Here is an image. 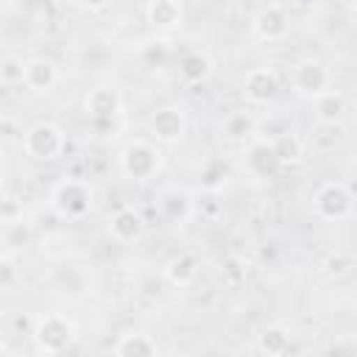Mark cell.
I'll return each mask as SVG.
<instances>
[{
  "mask_svg": "<svg viewBox=\"0 0 357 357\" xmlns=\"http://www.w3.org/2000/svg\"><path fill=\"white\" fill-rule=\"evenodd\" d=\"M162 165H165V153L151 139H131L117 153L120 176L134 184H148L151 178H156Z\"/></svg>",
  "mask_w": 357,
  "mask_h": 357,
  "instance_id": "obj_1",
  "label": "cell"
},
{
  "mask_svg": "<svg viewBox=\"0 0 357 357\" xmlns=\"http://www.w3.org/2000/svg\"><path fill=\"white\" fill-rule=\"evenodd\" d=\"M50 209L61 220H84L95 209V187L86 178L64 176L53 190H50Z\"/></svg>",
  "mask_w": 357,
  "mask_h": 357,
  "instance_id": "obj_2",
  "label": "cell"
},
{
  "mask_svg": "<svg viewBox=\"0 0 357 357\" xmlns=\"http://www.w3.org/2000/svg\"><path fill=\"white\" fill-rule=\"evenodd\" d=\"M31 337H33V346L39 354H61V351L73 349V343L78 337V326L64 312H45V315L33 318Z\"/></svg>",
  "mask_w": 357,
  "mask_h": 357,
  "instance_id": "obj_3",
  "label": "cell"
},
{
  "mask_svg": "<svg viewBox=\"0 0 357 357\" xmlns=\"http://www.w3.org/2000/svg\"><path fill=\"white\" fill-rule=\"evenodd\" d=\"M20 145L33 162H56L67 148V137H64V128L59 123L36 120L33 126H28L22 131V142Z\"/></svg>",
  "mask_w": 357,
  "mask_h": 357,
  "instance_id": "obj_4",
  "label": "cell"
},
{
  "mask_svg": "<svg viewBox=\"0 0 357 357\" xmlns=\"http://www.w3.org/2000/svg\"><path fill=\"white\" fill-rule=\"evenodd\" d=\"M312 212L326 223L349 220L354 212V195L343 181H326L312 195Z\"/></svg>",
  "mask_w": 357,
  "mask_h": 357,
  "instance_id": "obj_5",
  "label": "cell"
},
{
  "mask_svg": "<svg viewBox=\"0 0 357 357\" xmlns=\"http://www.w3.org/2000/svg\"><path fill=\"white\" fill-rule=\"evenodd\" d=\"M290 86L298 98L315 100L326 89H332V70L321 59H301L290 70Z\"/></svg>",
  "mask_w": 357,
  "mask_h": 357,
  "instance_id": "obj_6",
  "label": "cell"
},
{
  "mask_svg": "<svg viewBox=\"0 0 357 357\" xmlns=\"http://www.w3.org/2000/svg\"><path fill=\"white\" fill-rule=\"evenodd\" d=\"M148 128H151V137L153 142L159 145H178L184 137H187V128H190V117H187V109L184 106H159L151 120H148Z\"/></svg>",
  "mask_w": 357,
  "mask_h": 357,
  "instance_id": "obj_7",
  "label": "cell"
},
{
  "mask_svg": "<svg viewBox=\"0 0 357 357\" xmlns=\"http://www.w3.org/2000/svg\"><path fill=\"white\" fill-rule=\"evenodd\" d=\"M50 287L56 296L67 298V301H78L86 293H92V279L89 271L78 262H59L50 271Z\"/></svg>",
  "mask_w": 357,
  "mask_h": 357,
  "instance_id": "obj_8",
  "label": "cell"
},
{
  "mask_svg": "<svg viewBox=\"0 0 357 357\" xmlns=\"http://www.w3.org/2000/svg\"><path fill=\"white\" fill-rule=\"evenodd\" d=\"M84 112L89 120H117L123 112V92L114 84H98L86 92Z\"/></svg>",
  "mask_w": 357,
  "mask_h": 357,
  "instance_id": "obj_9",
  "label": "cell"
},
{
  "mask_svg": "<svg viewBox=\"0 0 357 357\" xmlns=\"http://www.w3.org/2000/svg\"><path fill=\"white\" fill-rule=\"evenodd\" d=\"M243 95L251 106H268L279 95V75L273 67H251L243 78Z\"/></svg>",
  "mask_w": 357,
  "mask_h": 357,
  "instance_id": "obj_10",
  "label": "cell"
},
{
  "mask_svg": "<svg viewBox=\"0 0 357 357\" xmlns=\"http://www.w3.org/2000/svg\"><path fill=\"white\" fill-rule=\"evenodd\" d=\"M251 31L262 42H279L290 31V17L279 3H268V6L257 8V14L251 17Z\"/></svg>",
  "mask_w": 357,
  "mask_h": 357,
  "instance_id": "obj_11",
  "label": "cell"
},
{
  "mask_svg": "<svg viewBox=\"0 0 357 357\" xmlns=\"http://www.w3.org/2000/svg\"><path fill=\"white\" fill-rule=\"evenodd\" d=\"M243 162H245V173L251 178H273L279 173V167H282L279 159H276V153H273V148H271V142L268 139H259V137H254V139L245 142Z\"/></svg>",
  "mask_w": 357,
  "mask_h": 357,
  "instance_id": "obj_12",
  "label": "cell"
},
{
  "mask_svg": "<svg viewBox=\"0 0 357 357\" xmlns=\"http://www.w3.org/2000/svg\"><path fill=\"white\" fill-rule=\"evenodd\" d=\"M156 206H159V215L165 223L170 226H184L190 218H192V201H190V192L187 190H178V187H167L159 192L156 198Z\"/></svg>",
  "mask_w": 357,
  "mask_h": 357,
  "instance_id": "obj_13",
  "label": "cell"
},
{
  "mask_svg": "<svg viewBox=\"0 0 357 357\" xmlns=\"http://www.w3.org/2000/svg\"><path fill=\"white\" fill-rule=\"evenodd\" d=\"M59 78H61V73H59V67H56L53 59H47V56H31V59H25L22 84L31 92H50L59 84Z\"/></svg>",
  "mask_w": 357,
  "mask_h": 357,
  "instance_id": "obj_14",
  "label": "cell"
},
{
  "mask_svg": "<svg viewBox=\"0 0 357 357\" xmlns=\"http://www.w3.org/2000/svg\"><path fill=\"white\" fill-rule=\"evenodd\" d=\"M142 229H145L142 215L134 206H120V209H114L109 215V234L120 245H128V243L139 240L142 237Z\"/></svg>",
  "mask_w": 357,
  "mask_h": 357,
  "instance_id": "obj_15",
  "label": "cell"
},
{
  "mask_svg": "<svg viewBox=\"0 0 357 357\" xmlns=\"http://www.w3.org/2000/svg\"><path fill=\"white\" fill-rule=\"evenodd\" d=\"M220 137L234 145H245L248 139L257 137V117L248 109H231L220 120Z\"/></svg>",
  "mask_w": 357,
  "mask_h": 357,
  "instance_id": "obj_16",
  "label": "cell"
},
{
  "mask_svg": "<svg viewBox=\"0 0 357 357\" xmlns=\"http://www.w3.org/2000/svg\"><path fill=\"white\" fill-rule=\"evenodd\" d=\"M215 73V61L206 50H187L178 59V78L190 86H198L204 81H209Z\"/></svg>",
  "mask_w": 357,
  "mask_h": 357,
  "instance_id": "obj_17",
  "label": "cell"
},
{
  "mask_svg": "<svg viewBox=\"0 0 357 357\" xmlns=\"http://www.w3.org/2000/svg\"><path fill=\"white\" fill-rule=\"evenodd\" d=\"M198 271H201V262H198V257L190 254V251H181V254L170 257V259L165 262V268H162L165 279H167L173 287H190V284L198 279Z\"/></svg>",
  "mask_w": 357,
  "mask_h": 357,
  "instance_id": "obj_18",
  "label": "cell"
},
{
  "mask_svg": "<svg viewBox=\"0 0 357 357\" xmlns=\"http://www.w3.org/2000/svg\"><path fill=\"white\" fill-rule=\"evenodd\" d=\"M145 20L156 31H173L184 20V8L178 0H148L145 6Z\"/></svg>",
  "mask_w": 357,
  "mask_h": 357,
  "instance_id": "obj_19",
  "label": "cell"
},
{
  "mask_svg": "<svg viewBox=\"0 0 357 357\" xmlns=\"http://www.w3.org/2000/svg\"><path fill=\"white\" fill-rule=\"evenodd\" d=\"M315 120L318 123H329V126H340L346 112H349V103H346V95L340 89H326L324 95H318L315 100Z\"/></svg>",
  "mask_w": 357,
  "mask_h": 357,
  "instance_id": "obj_20",
  "label": "cell"
},
{
  "mask_svg": "<svg viewBox=\"0 0 357 357\" xmlns=\"http://www.w3.org/2000/svg\"><path fill=\"white\" fill-rule=\"evenodd\" d=\"M293 346V332L284 324H268L259 335H257V351L268 354V357H282L287 354Z\"/></svg>",
  "mask_w": 357,
  "mask_h": 357,
  "instance_id": "obj_21",
  "label": "cell"
},
{
  "mask_svg": "<svg viewBox=\"0 0 357 357\" xmlns=\"http://www.w3.org/2000/svg\"><path fill=\"white\" fill-rule=\"evenodd\" d=\"M112 354H117V357H153V354H159V343L145 332H128V335H120V340L112 346Z\"/></svg>",
  "mask_w": 357,
  "mask_h": 357,
  "instance_id": "obj_22",
  "label": "cell"
},
{
  "mask_svg": "<svg viewBox=\"0 0 357 357\" xmlns=\"http://www.w3.org/2000/svg\"><path fill=\"white\" fill-rule=\"evenodd\" d=\"M271 148H273L279 165H298L304 159V151H307L304 148V139L293 128H284L279 137H273L271 139Z\"/></svg>",
  "mask_w": 357,
  "mask_h": 357,
  "instance_id": "obj_23",
  "label": "cell"
},
{
  "mask_svg": "<svg viewBox=\"0 0 357 357\" xmlns=\"http://www.w3.org/2000/svg\"><path fill=\"white\" fill-rule=\"evenodd\" d=\"M0 240H3V245H6L8 254H17V251H22L25 245H31L33 229H31V223H28L25 218H22V220H14V223H3Z\"/></svg>",
  "mask_w": 357,
  "mask_h": 357,
  "instance_id": "obj_24",
  "label": "cell"
},
{
  "mask_svg": "<svg viewBox=\"0 0 357 357\" xmlns=\"http://www.w3.org/2000/svg\"><path fill=\"white\" fill-rule=\"evenodd\" d=\"M137 56H139L142 67H148V70L165 67V61L170 59V42H167V39H162V36L148 39V42H142V45H139Z\"/></svg>",
  "mask_w": 357,
  "mask_h": 357,
  "instance_id": "obj_25",
  "label": "cell"
},
{
  "mask_svg": "<svg viewBox=\"0 0 357 357\" xmlns=\"http://www.w3.org/2000/svg\"><path fill=\"white\" fill-rule=\"evenodd\" d=\"M324 273L329 276V279H346L351 271H354V254L351 251H343V248H335V251H329L326 257H324Z\"/></svg>",
  "mask_w": 357,
  "mask_h": 357,
  "instance_id": "obj_26",
  "label": "cell"
},
{
  "mask_svg": "<svg viewBox=\"0 0 357 357\" xmlns=\"http://www.w3.org/2000/svg\"><path fill=\"white\" fill-rule=\"evenodd\" d=\"M22 75H25V59H20L14 53L0 59V84L17 86V84H22Z\"/></svg>",
  "mask_w": 357,
  "mask_h": 357,
  "instance_id": "obj_27",
  "label": "cell"
},
{
  "mask_svg": "<svg viewBox=\"0 0 357 357\" xmlns=\"http://www.w3.org/2000/svg\"><path fill=\"white\" fill-rule=\"evenodd\" d=\"M201 178H204V187H206V190H218V187H223L226 178H229V165H226L223 159H209V162L204 165V170H201Z\"/></svg>",
  "mask_w": 357,
  "mask_h": 357,
  "instance_id": "obj_28",
  "label": "cell"
},
{
  "mask_svg": "<svg viewBox=\"0 0 357 357\" xmlns=\"http://www.w3.org/2000/svg\"><path fill=\"white\" fill-rule=\"evenodd\" d=\"M20 282V265L14 254H0V290H11Z\"/></svg>",
  "mask_w": 357,
  "mask_h": 357,
  "instance_id": "obj_29",
  "label": "cell"
},
{
  "mask_svg": "<svg viewBox=\"0 0 357 357\" xmlns=\"http://www.w3.org/2000/svg\"><path fill=\"white\" fill-rule=\"evenodd\" d=\"M25 218V204L17 195H0V226Z\"/></svg>",
  "mask_w": 357,
  "mask_h": 357,
  "instance_id": "obj_30",
  "label": "cell"
},
{
  "mask_svg": "<svg viewBox=\"0 0 357 357\" xmlns=\"http://www.w3.org/2000/svg\"><path fill=\"white\" fill-rule=\"evenodd\" d=\"M284 128H290V126H287L282 117H273V114H268V120H262V123L257 120V137H259V139H268V142H271L273 137H279Z\"/></svg>",
  "mask_w": 357,
  "mask_h": 357,
  "instance_id": "obj_31",
  "label": "cell"
},
{
  "mask_svg": "<svg viewBox=\"0 0 357 357\" xmlns=\"http://www.w3.org/2000/svg\"><path fill=\"white\" fill-rule=\"evenodd\" d=\"M0 142H22V128L14 117H0Z\"/></svg>",
  "mask_w": 357,
  "mask_h": 357,
  "instance_id": "obj_32",
  "label": "cell"
},
{
  "mask_svg": "<svg viewBox=\"0 0 357 357\" xmlns=\"http://www.w3.org/2000/svg\"><path fill=\"white\" fill-rule=\"evenodd\" d=\"M332 351H335V354H354V351H357L354 335H343V340H337V343L332 346Z\"/></svg>",
  "mask_w": 357,
  "mask_h": 357,
  "instance_id": "obj_33",
  "label": "cell"
},
{
  "mask_svg": "<svg viewBox=\"0 0 357 357\" xmlns=\"http://www.w3.org/2000/svg\"><path fill=\"white\" fill-rule=\"evenodd\" d=\"M112 0H78V6H84L86 11H103Z\"/></svg>",
  "mask_w": 357,
  "mask_h": 357,
  "instance_id": "obj_34",
  "label": "cell"
},
{
  "mask_svg": "<svg viewBox=\"0 0 357 357\" xmlns=\"http://www.w3.org/2000/svg\"><path fill=\"white\" fill-rule=\"evenodd\" d=\"M6 349H8V346H6V337H3V332H0V354H6Z\"/></svg>",
  "mask_w": 357,
  "mask_h": 357,
  "instance_id": "obj_35",
  "label": "cell"
},
{
  "mask_svg": "<svg viewBox=\"0 0 357 357\" xmlns=\"http://www.w3.org/2000/svg\"><path fill=\"white\" fill-rule=\"evenodd\" d=\"M298 6H312V3H318V0H296Z\"/></svg>",
  "mask_w": 357,
  "mask_h": 357,
  "instance_id": "obj_36",
  "label": "cell"
},
{
  "mask_svg": "<svg viewBox=\"0 0 357 357\" xmlns=\"http://www.w3.org/2000/svg\"><path fill=\"white\" fill-rule=\"evenodd\" d=\"M3 176H6V165H3V156H0V181H3Z\"/></svg>",
  "mask_w": 357,
  "mask_h": 357,
  "instance_id": "obj_37",
  "label": "cell"
},
{
  "mask_svg": "<svg viewBox=\"0 0 357 357\" xmlns=\"http://www.w3.org/2000/svg\"><path fill=\"white\" fill-rule=\"evenodd\" d=\"M56 3H78V0H56Z\"/></svg>",
  "mask_w": 357,
  "mask_h": 357,
  "instance_id": "obj_38",
  "label": "cell"
},
{
  "mask_svg": "<svg viewBox=\"0 0 357 357\" xmlns=\"http://www.w3.org/2000/svg\"><path fill=\"white\" fill-rule=\"evenodd\" d=\"M195 3H215V0H195Z\"/></svg>",
  "mask_w": 357,
  "mask_h": 357,
  "instance_id": "obj_39",
  "label": "cell"
}]
</instances>
